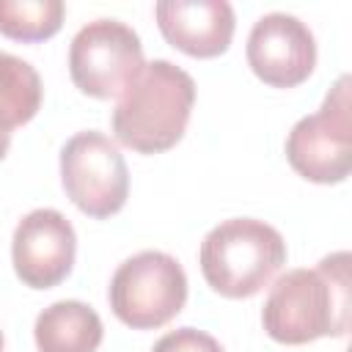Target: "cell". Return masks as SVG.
Returning a JSON list of instances; mask_svg holds the SVG:
<instances>
[{
  "mask_svg": "<svg viewBox=\"0 0 352 352\" xmlns=\"http://www.w3.org/2000/svg\"><path fill=\"white\" fill-rule=\"evenodd\" d=\"M192 104L195 82L182 66L162 58L143 63L113 110L116 140L140 154L168 151L182 140Z\"/></svg>",
  "mask_w": 352,
  "mask_h": 352,
  "instance_id": "obj_2",
  "label": "cell"
},
{
  "mask_svg": "<svg viewBox=\"0 0 352 352\" xmlns=\"http://www.w3.org/2000/svg\"><path fill=\"white\" fill-rule=\"evenodd\" d=\"M77 236L58 209H33L25 214L11 239V261L16 278L30 289L58 286L74 264Z\"/></svg>",
  "mask_w": 352,
  "mask_h": 352,
  "instance_id": "obj_9",
  "label": "cell"
},
{
  "mask_svg": "<svg viewBox=\"0 0 352 352\" xmlns=\"http://www.w3.org/2000/svg\"><path fill=\"white\" fill-rule=\"evenodd\" d=\"M104 327L99 314L80 300H58L36 316L33 338L38 352H96Z\"/></svg>",
  "mask_w": 352,
  "mask_h": 352,
  "instance_id": "obj_11",
  "label": "cell"
},
{
  "mask_svg": "<svg viewBox=\"0 0 352 352\" xmlns=\"http://www.w3.org/2000/svg\"><path fill=\"white\" fill-rule=\"evenodd\" d=\"M151 352H223L220 341L195 327H179L165 333Z\"/></svg>",
  "mask_w": 352,
  "mask_h": 352,
  "instance_id": "obj_14",
  "label": "cell"
},
{
  "mask_svg": "<svg viewBox=\"0 0 352 352\" xmlns=\"http://www.w3.org/2000/svg\"><path fill=\"white\" fill-rule=\"evenodd\" d=\"M289 165L308 182L338 184L352 168V102L349 77L344 74L322 107L300 118L286 138Z\"/></svg>",
  "mask_w": 352,
  "mask_h": 352,
  "instance_id": "obj_5",
  "label": "cell"
},
{
  "mask_svg": "<svg viewBox=\"0 0 352 352\" xmlns=\"http://www.w3.org/2000/svg\"><path fill=\"white\" fill-rule=\"evenodd\" d=\"M154 16L165 41L192 58L223 55L236 25L226 0H160Z\"/></svg>",
  "mask_w": 352,
  "mask_h": 352,
  "instance_id": "obj_10",
  "label": "cell"
},
{
  "mask_svg": "<svg viewBox=\"0 0 352 352\" xmlns=\"http://www.w3.org/2000/svg\"><path fill=\"white\" fill-rule=\"evenodd\" d=\"M198 261L217 294L242 300L258 294L286 264V242L264 220L231 217L204 236Z\"/></svg>",
  "mask_w": 352,
  "mask_h": 352,
  "instance_id": "obj_3",
  "label": "cell"
},
{
  "mask_svg": "<svg viewBox=\"0 0 352 352\" xmlns=\"http://www.w3.org/2000/svg\"><path fill=\"white\" fill-rule=\"evenodd\" d=\"M143 69V44L138 33L118 19H94L77 30L69 47L72 82L94 96L113 99Z\"/></svg>",
  "mask_w": 352,
  "mask_h": 352,
  "instance_id": "obj_7",
  "label": "cell"
},
{
  "mask_svg": "<svg viewBox=\"0 0 352 352\" xmlns=\"http://www.w3.org/2000/svg\"><path fill=\"white\" fill-rule=\"evenodd\" d=\"M110 308L132 330L168 324L187 302V275L162 250H140L121 261L110 280Z\"/></svg>",
  "mask_w": 352,
  "mask_h": 352,
  "instance_id": "obj_4",
  "label": "cell"
},
{
  "mask_svg": "<svg viewBox=\"0 0 352 352\" xmlns=\"http://www.w3.org/2000/svg\"><path fill=\"white\" fill-rule=\"evenodd\" d=\"M349 253L324 256L314 270L280 275L261 308V324L280 344H308L349 330Z\"/></svg>",
  "mask_w": 352,
  "mask_h": 352,
  "instance_id": "obj_1",
  "label": "cell"
},
{
  "mask_svg": "<svg viewBox=\"0 0 352 352\" xmlns=\"http://www.w3.org/2000/svg\"><path fill=\"white\" fill-rule=\"evenodd\" d=\"M8 146H11V132H3V129H0V160L6 157Z\"/></svg>",
  "mask_w": 352,
  "mask_h": 352,
  "instance_id": "obj_15",
  "label": "cell"
},
{
  "mask_svg": "<svg viewBox=\"0 0 352 352\" xmlns=\"http://www.w3.org/2000/svg\"><path fill=\"white\" fill-rule=\"evenodd\" d=\"M248 66L272 88H294L316 66V38L292 14H264L248 36Z\"/></svg>",
  "mask_w": 352,
  "mask_h": 352,
  "instance_id": "obj_8",
  "label": "cell"
},
{
  "mask_svg": "<svg viewBox=\"0 0 352 352\" xmlns=\"http://www.w3.org/2000/svg\"><path fill=\"white\" fill-rule=\"evenodd\" d=\"M41 107V77L38 72L11 55L0 52V129L11 132L14 126L28 124Z\"/></svg>",
  "mask_w": 352,
  "mask_h": 352,
  "instance_id": "obj_12",
  "label": "cell"
},
{
  "mask_svg": "<svg viewBox=\"0 0 352 352\" xmlns=\"http://www.w3.org/2000/svg\"><path fill=\"white\" fill-rule=\"evenodd\" d=\"M0 352H3V333H0Z\"/></svg>",
  "mask_w": 352,
  "mask_h": 352,
  "instance_id": "obj_16",
  "label": "cell"
},
{
  "mask_svg": "<svg viewBox=\"0 0 352 352\" xmlns=\"http://www.w3.org/2000/svg\"><path fill=\"white\" fill-rule=\"evenodd\" d=\"M60 0H0V33L14 41H44L63 25Z\"/></svg>",
  "mask_w": 352,
  "mask_h": 352,
  "instance_id": "obj_13",
  "label": "cell"
},
{
  "mask_svg": "<svg viewBox=\"0 0 352 352\" xmlns=\"http://www.w3.org/2000/svg\"><path fill=\"white\" fill-rule=\"evenodd\" d=\"M60 182L72 204L99 220L121 212L129 195L126 162L118 146L96 129L66 140L60 148Z\"/></svg>",
  "mask_w": 352,
  "mask_h": 352,
  "instance_id": "obj_6",
  "label": "cell"
}]
</instances>
